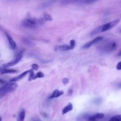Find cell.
Here are the masks:
<instances>
[{
    "instance_id": "cell-1",
    "label": "cell",
    "mask_w": 121,
    "mask_h": 121,
    "mask_svg": "<svg viewBox=\"0 0 121 121\" xmlns=\"http://www.w3.org/2000/svg\"><path fill=\"white\" fill-rule=\"evenodd\" d=\"M119 21H120V20L119 19H116L113 21H112L108 23H106L101 26H99L98 27L96 28L95 29H94L91 32V35H93L99 34L101 32H104L106 31H107L112 28V27H114L115 26H116L119 23Z\"/></svg>"
},
{
    "instance_id": "cell-2",
    "label": "cell",
    "mask_w": 121,
    "mask_h": 121,
    "mask_svg": "<svg viewBox=\"0 0 121 121\" xmlns=\"http://www.w3.org/2000/svg\"><path fill=\"white\" fill-rule=\"evenodd\" d=\"M7 84L0 88V98H1L9 93L15 90L17 87V84L14 82Z\"/></svg>"
},
{
    "instance_id": "cell-3",
    "label": "cell",
    "mask_w": 121,
    "mask_h": 121,
    "mask_svg": "<svg viewBox=\"0 0 121 121\" xmlns=\"http://www.w3.org/2000/svg\"><path fill=\"white\" fill-rule=\"evenodd\" d=\"M42 23H43L41 21L40 18L35 19L29 18L24 19L22 22V25L24 27L33 28L37 27L38 25Z\"/></svg>"
},
{
    "instance_id": "cell-4",
    "label": "cell",
    "mask_w": 121,
    "mask_h": 121,
    "mask_svg": "<svg viewBox=\"0 0 121 121\" xmlns=\"http://www.w3.org/2000/svg\"><path fill=\"white\" fill-rule=\"evenodd\" d=\"M117 47V43L113 41H110L104 43L99 47V49L104 52H110L116 50Z\"/></svg>"
},
{
    "instance_id": "cell-5",
    "label": "cell",
    "mask_w": 121,
    "mask_h": 121,
    "mask_svg": "<svg viewBox=\"0 0 121 121\" xmlns=\"http://www.w3.org/2000/svg\"><path fill=\"white\" fill-rule=\"evenodd\" d=\"M23 52L22 51L20 52L16 55V56L15 57V58H14V59L13 60H12L10 62H9L8 63L3 64L2 65V66L4 68H8V67H11V66H13L15 65L16 64L18 63L21 60L23 57Z\"/></svg>"
},
{
    "instance_id": "cell-6",
    "label": "cell",
    "mask_w": 121,
    "mask_h": 121,
    "mask_svg": "<svg viewBox=\"0 0 121 121\" xmlns=\"http://www.w3.org/2000/svg\"><path fill=\"white\" fill-rule=\"evenodd\" d=\"M103 39V37L102 36H98L95 37V38L93 39V40L87 42L86 43H85L82 47L83 49H87L89 48L91 46H92L93 44L96 43L100 41H101Z\"/></svg>"
},
{
    "instance_id": "cell-7",
    "label": "cell",
    "mask_w": 121,
    "mask_h": 121,
    "mask_svg": "<svg viewBox=\"0 0 121 121\" xmlns=\"http://www.w3.org/2000/svg\"><path fill=\"white\" fill-rule=\"evenodd\" d=\"M104 116V114L103 113H96L92 115H89L87 120L88 121H98L102 119Z\"/></svg>"
},
{
    "instance_id": "cell-8",
    "label": "cell",
    "mask_w": 121,
    "mask_h": 121,
    "mask_svg": "<svg viewBox=\"0 0 121 121\" xmlns=\"http://www.w3.org/2000/svg\"><path fill=\"white\" fill-rule=\"evenodd\" d=\"M29 70H26V71H24L22 73L20 74L19 75L11 78L9 80V82H14L17 81L22 79L23 78H24L27 75V74H28L29 73Z\"/></svg>"
},
{
    "instance_id": "cell-9",
    "label": "cell",
    "mask_w": 121,
    "mask_h": 121,
    "mask_svg": "<svg viewBox=\"0 0 121 121\" xmlns=\"http://www.w3.org/2000/svg\"><path fill=\"white\" fill-rule=\"evenodd\" d=\"M6 35L7 36V38L8 39V40L9 41L10 48L11 49H14L16 47V43L14 40L12 39V38L10 36V35L8 34L7 33H6Z\"/></svg>"
},
{
    "instance_id": "cell-10",
    "label": "cell",
    "mask_w": 121,
    "mask_h": 121,
    "mask_svg": "<svg viewBox=\"0 0 121 121\" xmlns=\"http://www.w3.org/2000/svg\"><path fill=\"white\" fill-rule=\"evenodd\" d=\"M64 93V92L62 90H59L58 89L55 90L52 94L50 95V98H54L59 97L60 96L62 95Z\"/></svg>"
},
{
    "instance_id": "cell-11",
    "label": "cell",
    "mask_w": 121,
    "mask_h": 121,
    "mask_svg": "<svg viewBox=\"0 0 121 121\" xmlns=\"http://www.w3.org/2000/svg\"><path fill=\"white\" fill-rule=\"evenodd\" d=\"M26 115V112L24 109L21 110L17 118V121H24Z\"/></svg>"
},
{
    "instance_id": "cell-12",
    "label": "cell",
    "mask_w": 121,
    "mask_h": 121,
    "mask_svg": "<svg viewBox=\"0 0 121 121\" xmlns=\"http://www.w3.org/2000/svg\"><path fill=\"white\" fill-rule=\"evenodd\" d=\"M17 70L13 69H0V75H2L4 74L7 73H12L17 72Z\"/></svg>"
},
{
    "instance_id": "cell-13",
    "label": "cell",
    "mask_w": 121,
    "mask_h": 121,
    "mask_svg": "<svg viewBox=\"0 0 121 121\" xmlns=\"http://www.w3.org/2000/svg\"><path fill=\"white\" fill-rule=\"evenodd\" d=\"M73 109V105L71 103L68 104V105H67L65 107H64L62 110V114H64L69 111L72 110Z\"/></svg>"
},
{
    "instance_id": "cell-14",
    "label": "cell",
    "mask_w": 121,
    "mask_h": 121,
    "mask_svg": "<svg viewBox=\"0 0 121 121\" xmlns=\"http://www.w3.org/2000/svg\"><path fill=\"white\" fill-rule=\"evenodd\" d=\"M56 50L60 51H68L69 50H71L70 47L69 45H61L58 46L56 47Z\"/></svg>"
},
{
    "instance_id": "cell-15",
    "label": "cell",
    "mask_w": 121,
    "mask_h": 121,
    "mask_svg": "<svg viewBox=\"0 0 121 121\" xmlns=\"http://www.w3.org/2000/svg\"><path fill=\"white\" fill-rule=\"evenodd\" d=\"M56 1H57V0H48L42 4V7L44 8L50 6V5L54 3Z\"/></svg>"
},
{
    "instance_id": "cell-16",
    "label": "cell",
    "mask_w": 121,
    "mask_h": 121,
    "mask_svg": "<svg viewBox=\"0 0 121 121\" xmlns=\"http://www.w3.org/2000/svg\"><path fill=\"white\" fill-rule=\"evenodd\" d=\"M84 0H62L61 3L64 4H67L70 3H73L75 2H78L80 1H83Z\"/></svg>"
},
{
    "instance_id": "cell-17",
    "label": "cell",
    "mask_w": 121,
    "mask_h": 121,
    "mask_svg": "<svg viewBox=\"0 0 121 121\" xmlns=\"http://www.w3.org/2000/svg\"><path fill=\"white\" fill-rule=\"evenodd\" d=\"M41 18L42 19V20H43V22L45 21H50V20H52V18L51 16L49 14H48L47 13L44 14L43 15V17H42Z\"/></svg>"
},
{
    "instance_id": "cell-18",
    "label": "cell",
    "mask_w": 121,
    "mask_h": 121,
    "mask_svg": "<svg viewBox=\"0 0 121 121\" xmlns=\"http://www.w3.org/2000/svg\"><path fill=\"white\" fill-rule=\"evenodd\" d=\"M109 121H121V115H117L112 117L109 120Z\"/></svg>"
},
{
    "instance_id": "cell-19",
    "label": "cell",
    "mask_w": 121,
    "mask_h": 121,
    "mask_svg": "<svg viewBox=\"0 0 121 121\" xmlns=\"http://www.w3.org/2000/svg\"><path fill=\"white\" fill-rule=\"evenodd\" d=\"M29 79L28 80L29 81L32 80L33 79H34V77H35V74L34 72L33 71V69H31L29 70Z\"/></svg>"
},
{
    "instance_id": "cell-20",
    "label": "cell",
    "mask_w": 121,
    "mask_h": 121,
    "mask_svg": "<svg viewBox=\"0 0 121 121\" xmlns=\"http://www.w3.org/2000/svg\"><path fill=\"white\" fill-rule=\"evenodd\" d=\"M44 77V75L41 72L39 71L38 73H37L36 74V75H35V77H34V79L37 78H43Z\"/></svg>"
},
{
    "instance_id": "cell-21",
    "label": "cell",
    "mask_w": 121,
    "mask_h": 121,
    "mask_svg": "<svg viewBox=\"0 0 121 121\" xmlns=\"http://www.w3.org/2000/svg\"><path fill=\"white\" fill-rule=\"evenodd\" d=\"M75 44H76V42L74 40H71L70 41V47L71 48V50L74 49V48L75 46Z\"/></svg>"
},
{
    "instance_id": "cell-22",
    "label": "cell",
    "mask_w": 121,
    "mask_h": 121,
    "mask_svg": "<svg viewBox=\"0 0 121 121\" xmlns=\"http://www.w3.org/2000/svg\"><path fill=\"white\" fill-rule=\"evenodd\" d=\"M69 78H63L62 80V82L63 84L64 85H66V84H67L69 83Z\"/></svg>"
},
{
    "instance_id": "cell-23",
    "label": "cell",
    "mask_w": 121,
    "mask_h": 121,
    "mask_svg": "<svg viewBox=\"0 0 121 121\" xmlns=\"http://www.w3.org/2000/svg\"><path fill=\"white\" fill-rule=\"evenodd\" d=\"M98 0H84L83 2L86 3H91L93 2H94Z\"/></svg>"
},
{
    "instance_id": "cell-24",
    "label": "cell",
    "mask_w": 121,
    "mask_h": 121,
    "mask_svg": "<svg viewBox=\"0 0 121 121\" xmlns=\"http://www.w3.org/2000/svg\"><path fill=\"white\" fill-rule=\"evenodd\" d=\"M32 69H35V70H37L38 69V66L36 64H33L32 65Z\"/></svg>"
},
{
    "instance_id": "cell-25",
    "label": "cell",
    "mask_w": 121,
    "mask_h": 121,
    "mask_svg": "<svg viewBox=\"0 0 121 121\" xmlns=\"http://www.w3.org/2000/svg\"><path fill=\"white\" fill-rule=\"evenodd\" d=\"M116 69L118 70H120L121 69V62L120 61L116 65Z\"/></svg>"
},
{
    "instance_id": "cell-26",
    "label": "cell",
    "mask_w": 121,
    "mask_h": 121,
    "mask_svg": "<svg viewBox=\"0 0 121 121\" xmlns=\"http://www.w3.org/2000/svg\"><path fill=\"white\" fill-rule=\"evenodd\" d=\"M6 81L2 78H0V83H5Z\"/></svg>"
},
{
    "instance_id": "cell-27",
    "label": "cell",
    "mask_w": 121,
    "mask_h": 121,
    "mask_svg": "<svg viewBox=\"0 0 121 121\" xmlns=\"http://www.w3.org/2000/svg\"><path fill=\"white\" fill-rule=\"evenodd\" d=\"M69 95H72V89H70L69 91Z\"/></svg>"
},
{
    "instance_id": "cell-28",
    "label": "cell",
    "mask_w": 121,
    "mask_h": 121,
    "mask_svg": "<svg viewBox=\"0 0 121 121\" xmlns=\"http://www.w3.org/2000/svg\"><path fill=\"white\" fill-rule=\"evenodd\" d=\"M118 56H121V51L119 52V54H118Z\"/></svg>"
},
{
    "instance_id": "cell-29",
    "label": "cell",
    "mask_w": 121,
    "mask_h": 121,
    "mask_svg": "<svg viewBox=\"0 0 121 121\" xmlns=\"http://www.w3.org/2000/svg\"><path fill=\"white\" fill-rule=\"evenodd\" d=\"M34 121H40V120H35Z\"/></svg>"
},
{
    "instance_id": "cell-30",
    "label": "cell",
    "mask_w": 121,
    "mask_h": 121,
    "mask_svg": "<svg viewBox=\"0 0 121 121\" xmlns=\"http://www.w3.org/2000/svg\"><path fill=\"white\" fill-rule=\"evenodd\" d=\"M0 121H1V118L0 117Z\"/></svg>"
},
{
    "instance_id": "cell-31",
    "label": "cell",
    "mask_w": 121,
    "mask_h": 121,
    "mask_svg": "<svg viewBox=\"0 0 121 121\" xmlns=\"http://www.w3.org/2000/svg\"></svg>"
}]
</instances>
